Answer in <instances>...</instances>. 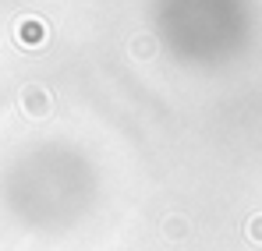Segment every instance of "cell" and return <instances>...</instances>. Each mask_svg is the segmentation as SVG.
<instances>
[{
  "label": "cell",
  "instance_id": "6da1fadb",
  "mask_svg": "<svg viewBox=\"0 0 262 251\" xmlns=\"http://www.w3.org/2000/svg\"><path fill=\"white\" fill-rule=\"evenodd\" d=\"M21 110L29 117H46L53 110V96L46 92L43 85H25L21 88Z\"/></svg>",
  "mask_w": 262,
  "mask_h": 251
},
{
  "label": "cell",
  "instance_id": "7a4b0ae2",
  "mask_svg": "<svg viewBox=\"0 0 262 251\" xmlns=\"http://www.w3.org/2000/svg\"><path fill=\"white\" fill-rule=\"evenodd\" d=\"M14 36H18L21 46H43L50 32H46V21H43V18H21V21H18V29H14Z\"/></svg>",
  "mask_w": 262,
  "mask_h": 251
},
{
  "label": "cell",
  "instance_id": "3957f363",
  "mask_svg": "<svg viewBox=\"0 0 262 251\" xmlns=\"http://www.w3.org/2000/svg\"><path fill=\"white\" fill-rule=\"evenodd\" d=\"M152 50H156V42L149 39V36H142V39H135V53H138V57H149Z\"/></svg>",
  "mask_w": 262,
  "mask_h": 251
},
{
  "label": "cell",
  "instance_id": "277c9868",
  "mask_svg": "<svg viewBox=\"0 0 262 251\" xmlns=\"http://www.w3.org/2000/svg\"><path fill=\"white\" fill-rule=\"evenodd\" d=\"M248 237H252L255 244H262V216H255V219L248 223Z\"/></svg>",
  "mask_w": 262,
  "mask_h": 251
},
{
  "label": "cell",
  "instance_id": "5b68a950",
  "mask_svg": "<svg viewBox=\"0 0 262 251\" xmlns=\"http://www.w3.org/2000/svg\"><path fill=\"white\" fill-rule=\"evenodd\" d=\"M167 234H170V237H181V234H184V223H181V219H167Z\"/></svg>",
  "mask_w": 262,
  "mask_h": 251
}]
</instances>
